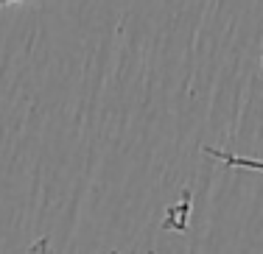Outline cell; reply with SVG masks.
<instances>
[{"label": "cell", "mask_w": 263, "mask_h": 254, "mask_svg": "<svg viewBox=\"0 0 263 254\" xmlns=\"http://www.w3.org/2000/svg\"><path fill=\"white\" fill-rule=\"evenodd\" d=\"M208 154H210L213 159H216V162H221L224 168L263 173V159H255V157H241V154H227V151H218V148H208Z\"/></svg>", "instance_id": "6da1fadb"}, {"label": "cell", "mask_w": 263, "mask_h": 254, "mask_svg": "<svg viewBox=\"0 0 263 254\" xmlns=\"http://www.w3.org/2000/svg\"><path fill=\"white\" fill-rule=\"evenodd\" d=\"M26 254H53V251H51V240H48V238L34 240V246H31Z\"/></svg>", "instance_id": "7a4b0ae2"}, {"label": "cell", "mask_w": 263, "mask_h": 254, "mask_svg": "<svg viewBox=\"0 0 263 254\" xmlns=\"http://www.w3.org/2000/svg\"><path fill=\"white\" fill-rule=\"evenodd\" d=\"M14 3H20V0H0V9H6V6H14Z\"/></svg>", "instance_id": "3957f363"}]
</instances>
